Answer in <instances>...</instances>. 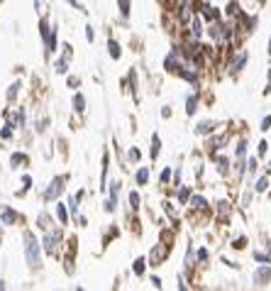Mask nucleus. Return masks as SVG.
<instances>
[{
  "label": "nucleus",
  "mask_w": 271,
  "mask_h": 291,
  "mask_svg": "<svg viewBox=\"0 0 271 291\" xmlns=\"http://www.w3.org/2000/svg\"><path fill=\"white\" fill-rule=\"evenodd\" d=\"M39 37H42V47H44V59H52L59 52V27L57 22L52 25L49 17L39 20Z\"/></svg>",
  "instance_id": "1"
},
{
  "label": "nucleus",
  "mask_w": 271,
  "mask_h": 291,
  "mask_svg": "<svg viewBox=\"0 0 271 291\" xmlns=\"http://www.w3.org/2000/svg\"><path fill=\"white\" fill-rule=\"evenodd\" d=\"M22 250H25V262L30 264V269H42V242L37 240V235L32 230L22 232Z\"/></svg>",
  "instance_id": "2"
},
{
  "label": "nucleus",
  "mask_w": 271,
  "mask_h": 291,
  "mask_svg": "<svg viewBox=\"0 0 271 291\" xmlns=\"http://www.w3.org/2000/svg\"><path fill=\"white\" fill-rule=\"evenodd\" d=\"M61 245H66L61 227H49V230H44V235H42V252H44V255H49V257H59Z\"/></svg>",
  "instance_id": "3"
},
{
  "label": "nucleus",
  "mask_w": 271,
  "mask_h": 291,
  "mask_svg": "<svg viewBox=\"0 0 271 291\" xmlns=\"http://www.w3.org/2000/svg\"><path fill=\"white\" fill-rule=\"evenodd\" d=\"M66 184H68V174H59V176H54V179L44 186V191H42V201H44V203H54V201H59V196L66 191Z\"/></svg>",
  "instance_id": "4"
},
{
  "label": "nucleus",
  "mask_w": 271,
  "mask_h": 291,
  "mask_svg": "<svg viewBox=\"0 0 271 291\" xmlns=\"http://www.w3.org/2000/svg\"><path fill=\"white\" fill-rule=\"evenodd\" d=\"M183 64H186V57L181 54V49H179V44H174L171 49H169V54L164 57V71L166 73H176L183 69Z\"/></svg>",
  "instance_id": "5"
},
{
  "label": "nucleus",
  "mask_w": 271,
  "mask_h": 291,
  "mask_svg": "<svg viewBox=\"0 0 271 291\" xmlns=\"http://www.w3.org/2000/svg\"><path fill=\"white\" fill-rule=\"evenodd\" d=\"M169 255H171V245H166V242L161 240V242H156V245L151 247V252H149V257H147V264H149V267H159V264H164V262L169 259Z\"/></svg>",
  "instance_id": "6"
},
{
  "label": "nucleus",
  "mask_w": 271,
  "mask_h": 291,
  "mask_svg": "<svg viewBox=\"0 0 271 291\" xmlns=\"http://www.w3.org/2000/svg\"><path fill=\"white\" fill-rule=\"evenodd\" d=\"M186 37H191V39H203L205 37V22L198 12L186 22Z\"/></svg>",
  "instance_id": "7"
},
{
  "label": "nucleus",
  "mask_w": 271,
  "mask_h": 291,
  "mask_svg": "<svg viewBox=\"0 0 271 291\" xmlns=\"http://www.w3.org/2000/svg\"><path fill=\"white\" fill-rule=\"evenodd\" d=\"M247 64H249V52L242 49V52H237L235 57H230V62H227V71L232 73V76H237L240 71H244Z\"/></svg>",
  "instance_id": "8"
},
{
  "label": "nucleus",
  "mask_w": 271,
  "mask_h": 291,
  "mask_svg": "<svg viewBox=\"0 0 271 291\" xmlns=\"http://www.w3.org/2000/svg\"><path fill=\"white\" fill-rule=\"evenodd\" d=\"M225 145H227V135H215V132H210V135L205 137V142H203V152L210 157V154L220 152Z\"/></svg>",
  "instance_id": "9"
},
{
  "label": "nucleus",
  "mask_w": 271,
  "mask_h": 291,
  "mask_svg": "<svg viewBox=\"0 0 271 291\" xmlns=\"http://www.w3.org/2000/svg\"><path fill=\"white\" fill-rule=\"evenodd\" d=\"M198 15L203 17V22H215V20H222L225 15H222V10L217 7V5H212V2H201L198 5Z\"/></svg>",
  "instance_id": "10"
},
{
  "label": "nucleus",
  "mask_w": 271,
  "mask_h": 291,
  "mask_svg": "<svg viewBox=\"0 0 271 291\" xmlns=\"http://www.w3.org/2000/svg\"><path fill=\"white\" fill-rule=\"evenodd\" d=\"M186 206H188L191 213H210V201L205 198L203 194H191Z\"/></svg>",
  "instance_id": "11"
},
{
  "label": "nucleus",
  "mask_w": 271,
  "mask_h": 291,
  "mask_svg": "<svg viewBox=\"0 0 271 291\" xmlns=\"http://www.w3.org/2000/svg\"><path fill=\"white\" fill-rule=\"evenodd\" d=\"M210 159H212V164H215V169H217V174H220L222 179L232 174V162H230V157L215 152V154H210Z\"/></svg>",
  "instance_id": "12"
},
{
  "label": "nucleus",
  "mask_w": 271,
  "mask_h": 291,
  "mask_svg": "<svg viewBox=\"0 0 271 291\" xmlns=\"http://www.w3.org/2000/svg\"><path fill=\"white\" fill-rule=\"evenodd\" d=\"M230 216H232V201L220 198V201L215 203V218H217V223H227Z\"/></svg>",
  "instance_id": "13"
},
{
  "label": "nucleus",
  "mask_w": 271,
  "mask_h": 291,
  "mask_svg": "<svg viewBox=\"0 0 271 291\" xmlns=\"http://www.w3.org/2000/svg\"><path fill=\"white\" fill-rule=\"evenodd\" d=\"M254 287H267L271 282V264H259L254 269V277H252Z\"/></svg>",
  "instance_id": "14"
},
{
  "label": "nucleus",
  "mask_w": 271,
  "mask_h": 291,
  "mask_svg": "<svg viewBox=\"0 0 271 291\" xmlns=\"http://www.w3.org/2000/svg\"><path fill=\"white\" fill-rule=\"evenodd\" d=\"M198 108H201V93H198V91H193V93H188V96H186V100H183V110H186V115H188V118H193V115L198 113Z\"/></svg>",
  "instance_id": "15"
},
{
  "label": "nucleus",
  "mask_w": 271,
  "mask_h": 291,
  "mask_svg": "<svg viewBox=\"0 0 271 291\" xmlns=\"http://www.w3.org/2000/svg\"><path fill=\"white\" fill-rule=\"evenodd\" d=\"M118 208H120V194L118 191H108V196L103 201V211L108 216H113V213H118Z\"/></svg>",
  "instance_id": "16"
},
{
  "label": "nucleus",
  "mask_w": 271,
  "mask_h": 291,
  "mask_svg": "<svg viewBox=\"0 0 271 291\" xmlns=\"http://www.w3.org/2000/svg\"><path fill=\"white\" fill-rule=\"evenodd\" d=\"M17 220H20V216H17L15 208H10V206H0V225L10 227V225H15Z\"/></svg>",
  "instance_id": "17"
},
{
  "label": "nucleus",
  "mask_w": 271,
  "mask_h": 291,
  "mask_svg": "<svg viewBox=\"0 0 271 291\" xmlns=\"http://www.w3.org/2000/svg\"><path fill=\"white\" fill-rule=\"evenodd\" d=\"M196 267H198V262H196V247H193V242H188V247H186V257H183V272L191 274Z\"/></svg>",
  "instance_id": "18"
},
{
  "label": "nucleus",
  "mask_w": 271,
  "mask_h": 291,
  "mask_svg": "<svg viewBox=\"0 0 271 291\" xmlns=\"http://www.w3.org/2000/svg\"><path fill=\"white\" fill-rule=\"evenodd\" d=\"M149 181H151V166H137V171H135L137 186L144 189V186H149Z\"/></svg>",
  "instance_id": "19"
},
{
  "label": "nucleus",
  "mask_w": 271,
  "mask_h": 291,
  "mask_svg": "<svg viewBox=\"0 0 271 291\" xmlns=\"http://www.w3.org/2000/svg\"><path fill=\"white\" fill-rule=\"evenodd\" d=\"M159 154H161V137H159V132H151V137H149V159L156 162Z\"/></svg>",
  "instance_id": "20"
},
{
  "label": "nucleus",
  "mask_w": 271,
  "mask_h": 291,
  "mask_svg": "<svg viewBox=\"0 0 271 291\" xmlns=\"http://www.w3.org/2000/svg\"><path fill=\"white\" fill-rule=\"evenodd\" d=\"M54 213H57V218H59V223H61V227H66L68 223H71V213H68L66 203L54 201Z\"/></svg>",
  "instance_id": "21"
},
{
  "label": "nucleus",
  "mask_w": 271,
  "mask_h": 291,
  "mask_svg": "<svg viewBox=\"0 0 271 291\" xmlns=\"http://www.w3.org/2000/svg\"><path fill=\"white\" fill-rule=\"evenodd\" d=\"M215 128H217V123H215V120H201V123L193 128V132H196L198 137H208L210 132H215Z\"/></svg>",
  "instance_id": "22"
},
{
  "label": "nucleus",
  "mask_w": 271,
  "mask_h": 291,
  "mask_svg": "<svg viewBox=\"0 0 271 291\" xmlns=\"http://www.w3.org/2000/svg\"><path fill=\"white\" fill-rule=\"evenodd\" d=\"M10 166L12 169H25V166H30V157L25 152H12L10 154Z\"/></svg>",
  "instance_id": "23"
},
{
  "label": "nucleus",
  "mask_w": 271,
  "mask_h": 291,
  "mask_svg": "<svg viewBox=\"0 0 271 291\" xmlns=\"http://www.w3.org/2000/svg\"><path fill=\"white\" fill-rule=\"evenodd\" d=\"M71 108H73L76 115H83V113H86V96H83L81 91L73 93V98H71Z\"/></svg>",
  "instance_id": "24"
},
{
  "label": "nucleus",
  "mask_w": 271,
  "mask_h": 291,
  "mask_svg": "<svg viewBox=\"0 0 271 291\" xmlns=\"http://www.w3.org/2000/svg\"><path fill=\"white\" fill-rule=\"evenodd\" d=\"M108 54H110L113 62H120V59H122V47H120V42L113 39V37H108Z\"/></svg>",
  "instance_id": "25"
},
{
  "label": "nucleus",
  "mask_w": 271,
  "mask_h": 291,
  "mask_svg": "<svg viewBox=\"0 0 271 291\" xmlns=\"http://www.w3.org/2000/svg\"><path fill=\"white\" fill-rule=\"evenodd\" d=\"M191 194H193V189H191L188 184L176 186V201H179V206H186V203H188V198H191Z\"/></svg>",
  "instance_id": "26"
},
{
  "label": "nucleus",
  "mask_w": 271,
  "mask_h": 291,
  "mask_svg": "<svg viewBox=\"0 0 271 291\" xmlns=\"http://www.w3.org/2000/svg\"><path fill=\"white\" fill-rule=\"evenodd\" d=\"M132 274L137 279H144L147 277V257H137L132 262Z\"/></svg>",
  "instance_id": "27"
},
{
  "label": "nucleus",
  "mask_w": 271,
  "mask_h": 291,
  "mask_svg": "<svg viewBox=\"0 0 271 291\" xmlns=\"http://www.w3.org/2000/svg\"><path fill=\"white\" fill-rule=\"evenodd\" d=\"M37 227H39V230H49V227H54L52 211H42V213L37 216Z\"/></svg>",
  "instance_id": "28"
},
{
  "label": "nucleus",
  "mask_w": 271,
  "mask_h": 291,
  "mask_svg": "<svg viewBox=\"0 0 271 291\" xmlns=\"http://www.w3.org/2000/svg\"><path fill=\"white\" fill-rule=\"evenodd\" d=\"M20 88H22V81H15V83H10V88H7V93H5V100H7V105H12V103L17 100V96H20Z\"/></svg>",
  "instance_id": "29"
},
{
  "label": "nucleus",
  "mask_w": 271,
  "mask_h": 291,
  "mask_svg": "<svg viewBox=\"0 0 271 291\" xmlns=\"http://www.w3.org/2000/svg\"><path fill=\"white\" fill-rule=\"evenodd\" d=\"M127 206H130V211H132V213H137V211L142 208V196H139V191H137V189H132V191L127 194Z\"/></svg>",
  "instance_id": "30"
},
{
  "label": "nucleus",
  "mask_w": 271,
  "mask_h": 291,
  "mask_svg": "<svg viewBox=\"0 0 271 291\" xmlns=\"http://www.w3.org/2000/svg\"><path fill=\"white\" fill-rule=\"evenodd\" d=\"M15 130H17V128H15V123H12V120H7V123L0 128V140H2V142L12 140V137H15Z\"/></svg>",
  "instance_id": "31"
},
{
  "label": "nucleus",
  "mask_w": 271,
  "mask_h": 291,
  "mask_svg": "<svg viewBox=\"0 0 271 291\" xmlns=\"http://www.w3.org/2000/svg\"><path fill=\"white\" fill-rule=\"evenodd\" d=\"M66 208H68V213H71V220H73L76 216H78V213H81V201L76 198V194L66 198Z\"/></svg>",
  "instance_id": "32"
},
{
  "label": "nucleus",
  "mask_w": 271,
  "mask_h": 291,
  "mask_svg": "<svg viewBox=\"0 0 271 291\" xmlns=\"http://www.w3.org/2000/svg\"><path fill=\"white\" fill-rule=\"evenodd\" d=\"M12 123H15V128L25 130V128H27V110H25V108H17V113H15Z\"/></svg>",
  "instance_id": "33"
},
{
  "label": "nucleus",
  "mask_w": 271,
  "mask_h": 291,
  "mask_svg": "<svg viewBox=\"0 0 271 291\" xmlns=\"http://www.w3.org/2000/svg\"><path fill=\"white\" fill-rule=\"evenodd\" d=\"M118 10H120V17L122 20H130V15H132V0H118Z\"/></svg>",
  "instance_id": "34"
},
{
  "label": "nucleus",
  "mask_w": 271,
  "mask_h": 291,
  "mask_svg": "<svg viewBox=\"0 0 271 291\" xmlns=\"http://www.w3.org/2000/svg\"><path fill=\"white\" fill-rule=\"evenodd\" d=\"M247 147H249L247 137H240L237 145H235V157H237V159H244V157H247Z\"/></svg>",
  "instance_id": "35"
},
{
  "label": "nucleus",
  "mask_w": 271,
  "mask_h": 291,
  "mask_svg": "<svg viewBox=\"0 0 271 291\" xmlns=\"http://www.w3.org/2000/svg\"><path fill=\"white\" fill-rule=\"evenodd\" d=\"M68 59H64V57H59V59H54V73H59V76H66L68 73Z\"/></svg>",
  "instance_id": "36"
},
{
  "label": "nucleus",
  "mask_w": 271,
  "mask_h": 291,
  "mask_svg": "<svg viewBox=\"0 0 271 291\" xmlns=\"http://www.w3.org/2000/svg\"><path fill=\"white\" fill-rule=\"evenodd\" d=\"M196 262H198V267H205L210 262V250L208 247H198L196 250Z\"/></svg>",
  "instance_id": "37"
},
{
  "label": "nucleus",
  "mask_w": 271,
  "mask_h": 291,
  "mask_svg": "<svg viewBox=\"0 0 271 291\" xmlns=\"http://www.w3.org/2000/svg\"><path fill=\"white\" fill-rule=\"evenodd\" d=\"M171 176H174V169H171V166H164L161 174H159V184H161V186H169V184H171Z\"/></svg>",
  "instance_id": "38"
},
{
  "label": "nucleus",
  "mask_w": 271,
  "mask_h": 291,
  "mask_svg": "<svg viewBox=\"0 0 271 291\" xmlns=\"http://www.w3.org/2000/svg\"><path fill=\"white\" fill-rule=\"evenodd\" d=\"M267 189H269V176L264 174V176H259V179H257V184H254V189H252V191H254V194H264Z\"/></svg>",
  "instance_id": "39"
},
{
  "label": "nucleus",
  "mask_w": 271,
  "mask_h": 291,
  "mask_svg": "<svg viewBox=\"0 0 271 291\" xmlns=\"http://www.w3.org/2000/svg\"><path fill=\"white\" fill-rule=\"evenodd\" d=\"M49 125H52V118H47V115H44V118L34 125V132H37V135H44V132L49 130Z\"/></svg>",
  "instance_id": "40"
},
{
  "label": "nucleus",
  "mask_w": 271,
  "mask_h": 291,
  "mask_svg": "<svg viewBox=\"0 0 271 291\" xmlns=\"http://www.w3.org/2000/svg\"><path fill=\"white\" fill-rule=\"evenodd\" d=\"M181 184H183V166L174 169V176H171V184H169V186L176 189V186H181Z\"/></svg>",
  "instance_id": "41"
},
{
  "label": "nucleus",
  "mask_w": 271,
  "mask_h": 291,
  "mask_svg": "<svg viewBox=\"0 0 271 291\" xmlns=\"http://www.w3.org/2000/svg\"><path fill=\"white\" fill-rule=\"evenodd\" d=\"M59 49H61V57H64V59H68V62L73 59V44H71V42H61Z\"/></svg>",
  "instance_id": "42"
},
{
  "label": "nucleus",
  "mask_w": 271,
  "mask_h": 291,
  "mask_svg": "<svg viewBox=\"0 0 271 291\" xmlns=\"http://www.w3.org/2000/svg\"><path fill=\"white\" fill-rule=\"evenodd\" d=\"M127 162H132V164H139V162H142L139 147H130V149H127Z\"/></svg>",
  "instance_id": "43"
},
{
  "label": "nucleus",
  "mask_w": 271,
  "mask_h": 291,
  "mask_svg": "<svg viewBox=\"0 0 271 291\" xmlns=\"http://www.w3.org/2000/svg\"><path fill=\"white\" fill-rule=\"evenodd\" d=\"M32 186H34V179H32L30 174H25V176H22V191H20L17 196H25V194H27V191H30Z\"/></svg>",
  "instance_id": "44"
},
{
  "label": "nucleus",
  "mask_w": 271,
  "mask_h": 291,
  "mask_svg": "<svg viewBox=\"0 0 271 291\" xmlns=\"http://www.w3.org/2000/svg\"><path fill=\"white\" fill-rule=\"evenodd\" d=\"M127 83H130V91H132V96L137 98V88H139V86H137V71H135V69H130V73H127Z\"/></svg>",
  "instance_id": "45"
},
{
  "label": "nucleus",
  "mask_w": 271,
  "mask_h": 291,
  "mask_svg": "<svg viewBox=\"0 0 271 291\" xmlns=\"http://www.w3.org/2000/svg\"><path fill=\"white\" fill-rule=\"evenodd\" d=\"M66 88L78 91V88H81V78H78V76H71V73H66Z\"/></svg>",
  "instance_id": "46"
},
{
  "label": "nucleus",
  "mask_w": 271,
  "mask_h": 291,
  "mask_svg": "<svg viewBox=\"0 0 271 291\" xmlns=\"http://www.w3.org/2000/svg\"><path fill=\"white\" fill-rule=\"evenodd\" d=\"M83 34H86V42H90V44L95 42V27H93L90 22L86 25V32H83Z\"/></svg>",
  "instance_id": "47"
},
{
  "label": "nucleus",
  "mask_w": 271,
  "mask_h": 291,
  "mask_svg": "<svg viewBox=\"0 0 271 291\" xmlns=\"http://www.w3.org/2000/svg\"><path fill=\"white\" fill-rule=\"evenodd\" d=\"M267 152H269V142H267V140H262V142L257 145V157H259V159H264V157H267Z\"/></svg>",
  "instance_id": "48"
},
{
  "label": "nucleus",
  "mask_w": 271,
  "mask_h": 291,
  "mask_svg": "<svg viewBox=\"0 0 271 291\" xmlns=\"http://www.w3.org/2000/svg\"><path fill=\"white\" fill-rule=\"evenodd\" d=\"M254 259L259 262V264H271V252H254Z\"/></svg>",
  "instance_id": "49"
},
{
  "label": "nucleus",
  "mask_w": 271,
  "mask_h": 291,
  "mask_svg": "<svg viewBox=\"0 0 271 291\" xmlns=\"http://www.w3.org/2000/svg\"><path fill=\"white\" fill-rule=\"evenodd\" d=\"M164 213H166V216H169L171 220H176V208H174V206H171L169 201L164 203Z\"/></svg>",
  "instance_id": "50"
},
{
  "label": "nucleus",
  "mask_w": 271,
  "mask_h": 291,
  "mask_svg": "<svg viewBox=\"0 0 271 291\" xmlns=\"http://www.w3.org/2000/svg\"><path fill=\"white\" fill-rule=\"evenodd\" d=\"M259 130H262V132H267V130H271V115H267V118H262V123H259Z\"/></svg>",
  "instance_id": "51"
},
{
  "label": "nucleus",
  "mask_w": 271,
  "mask_h": 291,
  "mask_svg": "<svg viewBox=\"0 0 271 291\" xmlns=\"http://www.w3.org/2000/svg\"><path fill=\"white\" fill-rule=\"evenodd\" d=\"M66 2H68V5H71V7H76V10H78L81 15H88V10H86V7H83V5H81L78 0H66Z\"/></svg>",
  "instance_id": "52"
},
{
  "label": "nucleus",
  "mask_w": 271,
  "mask_h": 291,
  "mask_svg": "<svg viewBox=\"0 0 271 291\" xmlns=\"http://www.w3.org/2000/svg\"><path fill=\"white\" fill-rule=\"evenodd\" d=\"M244 245H247V237H237L232 242V250H244Z\"/></svg>",
  "instance_id": "53"
},
{
  "label": "nucleus",
  "mask_w": 271,
  "mask_h": 291,
  "mask_svg": "<svg viewBox=\"0 0 271 291\" xmlns=\"http://www.w3.org/2000/svg\"><path fill=\"white\" fill-rule=\"evenodd\" d=\"M149 284H151L154 289H161V287H164V284H161V279H159L156 274H151V277H149Z\"/></svg>",
  "instance_id": "54"
},
{
  "label": "nucleus",
  "mask_w": 271,
  "mask_h": 291,
  "mask_svg": "<svg viewBox=\"0 0 271 291\" xmlns=\"http://www.w3.org/2000/svg\"><path fill=\"white\" fill-rule=\"evenodd\" d=\"M176 287H179V289H181V291H186V289H188V284H186V279H183V274H179V277H176Z\"/></svg>",
  "instance_id": "55"
},
{
  "label": "nucleus",
  "mask_w": 271,
  "mask_h": 291,
  "mask_svg": "<svg viewBox=\"0 0 271 291\" xmlns=\"http://www.w3.org/2000/svg\"><path fill=\"white\" fill-rule=\"evenodd\" d=\"M249 201H252V191H244V194H242V206L247 208V206H249Z\"/></svg>",
  "instance_id": "56"
},
{
  "label": "nucleus",
  "mask_w": 271,
  "mask_h": 291,
  "mask_svg": "<svg viewBox=\"0 0 271 291\" xmlns=\"http://www.w3.org/2000/svg\"><path fill=\"white\" fill-rule=\"evenodd\" d=\"M222 264H225V267H230V269H240V264H237V262H232V259H227V257H222Z\"/></svg>",
  "instance_id": "57"
},
{
  "label": "nucleus",
  "mask_w": 271,
  "mask_h": 291,
  "mask_svg": "<svg viewBox=\"0 0 271 291\" xmlns=\"http://www.w3.org/2000/svg\"><path fill=\"white\" fill-rule=\"evenodd\" d=\"M171 113H174L171 105H164V108H161V118H171Z\"/></svg>",
  "instance_id": "58"
},
{
  "label": "nucleus",
  "mask_w": 271,
  "mask_h": 291,
  "mask_svg": "<svg viewBox=\"0 0 271 291\" xmlns=\"http://www.w3.org/2000/svg\"><path fill=\"white\" fill-rule=\"evenodd\" d=\"M267 176H271V159H269V164H267Z\"/></svg>",
  "instance_id": "59"
},
{
  "label": "nucleus",
  "mask_w": 271,
  "mask_h": 291,
  "mask_svg": "<svg viewBox=\"0 0 271 291\" xmlns=\"http://www.w3.org/2000/svg\"><path fill=\"white\" fill-rule=\"evenodd\" d=\"M5 289V282H2V279H0V291Z\"/></svg>",
  "instance_id": "60"
},
{
  "label": "nucleus",
  "mask_w": 271,
  "mask_h": 291,
  "mask_svg": "<svg viewBox=\"0 0 271 291\" xmlns=\"http://www.w3.org/2000/svg\"><path fill=\"white\" fill-rule=\"evenodd\" d=\"M257 2H259V5H264V2H267V0H257Z\"/></svg>",
  "instance_id": "61"
},
{
  "label": "nucleus",
  "mask_w": 271,
  "mask_h": 291,
  "mask_svg": "<svg viewBox=\"0 0 271 291\" xmlns=\"http://www.w3.org/2000/svg\"><path fill=\"white\" fill-rule=\"evenodd\" d=\"M269 54H271V37H269Z\"/></svg>",
  "instance_id": "62"
},
{
  "label": "nucleus",
  "mask_w": 271,
  "mask_h": 291,
  "mask_svg": "<svg viewBox=\"0 0 271 291\" xmlns=\"http://www.w3.org/2000/svg\"><path fill=\"white\" fill-rule=\"evenodd\" d=\"M269 86H271V69H269Z\"/></svg>",
  "instance_id": "63"
}]
</instances>
